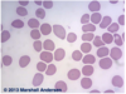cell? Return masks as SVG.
Segmentation results:
<instances>
[{"instance_id":"6da1fadb","label":"cell","mask_w":126,"mask_h":94,"mask_svg":"<svg viewBox=\"0 0 126 94\" xmlns=\"http://www.w3.org/2000/svg\"><path fill=\"white\" fill-rule=\"evenodd\" d=\"M53 33L57 35V38H59V39H64L66 38V30H64V28L63 26H61V25H53Z\"/></svg>"},{"instance_id":"7a4b0ae2","label":"cell","mask_w":126,"mask_h":94,"mask_svg":"<svg viewBox=\"0 0 126 94\" xmlns=\"http://www.w3.org/2000/svg\"><path fill=\"white\" fill-rule=\"evenodd\" d=\"M109 54L111 55V59H112V60H119V59L122 57V51H121L120 48H112V49L110 50Z\"/></svg>"},{"instance_id":"3957f363","label":"cell","mask_w":126,"mask_h":94,"mask_svg":"<svg viewBox=\"0 0 126 94\" xmlns=\"http://www.w3.org/2000/svg\"><path fill=\"white\" fill-rule=\"evenodd\" d=\"M40 59L44 63H52V60H53V54L50 53V51H42L40 53Z\"/></svg>"},{"instance_id":"277c9868","label":"cell","mask_w":126,"mask_h":94,"mask_svg":"<svg viewBox=\"0 0 126 94\" xmlns=\"http://www.w3.org/2000/svg\"><path fill=\"white\" fill-rule=\"evenodd\" d=\"M100 67L102 68V69H109V68H111L112 67V59L111 58H102L101 60H100Z\"/></svg>"},{"instance_id":"5b68a950","label":"cell","mask_w":126,"mask_h":94,"mask_svg":"<svg viewBox=\"0 0 126 94\" xmlns=\"http://www.w3.org/2000/svg\"><path fill=\"white\" fill-rule=\"evenodd\" d=\"M67 75H68V79H71V80H77L81 77V71L78 69H71Z\"/></svg>"},{"instance_id":"8992f818","label":"cell","mask_w":126,"mask_h":94,"mask_svg":"<svg viewBox=\"0 0 126 94\" xmlns=\"http://www.w3.org/2000/svg\"><path fill=\"white\" fill-rule=\"evenodd\" d=\"M111 83H112V85H113V87H116V88H121V87H124V79H122L120 75H115V77L112 78Z\"/></svg>"},{"instance_id":"52a82bcc","label":"cell","mask_w":126,"mask_h":94,"mask_svg":"<svg viewBox=\"0 0 126 94\" xmlns=\"http://www.w3.org/2000/svg\"><path fill=\"white\" fill-rule=\"evenodd\" d=\"M43 79H44L43 74H42L40 71L37 73V74L34 75V78H33V87H39L42 83H43Z\"/></svg>"},{"instance_id":"ba28073f","label":"cell","mask_w":126,"mask_h":94,"mask_svg":"<svg viewBox=\"0 0 126 94\" xmlns=\"http://www.w3.org/2000/svg\"><path fill=\"white\" fill-rule=\"evenodd\" d=\"M93 67L91 64H85V67L82 68V73H83V75L85 77H91L93 74Z\"/></svg>"},{"instance_id":"9c48e42d","label":"cell","mask_w":126,"mask_h":94,"mask_svg":"<svg viewBox=\"0 0 126 94\" xmlns=\"http://www.w3.org/2000/svg\"><path fill=\"white\" fill-rule=\"evenodd\" d=\"M64 57H66V51L63 50V49H56V50H54V55H53V58H54L57 61H61Z\"/></svg>"},{"instance_id":"30bf717a","label":"cell","mask_w":126,"mask_h":94,"mask_svg":"<svg viewBox=\"0 0 126 94\" xmlns=\"http://www.w3.org/2000/svg\"><path fill=\"white\" fill-rule=\"evenodd\" d=\"M88 9L91 10L92 13H98V10L101 9V4L98 1H91L88 4Z\"/></svg>"},{"instance_id":"8fae6325","label":"cell","mask_w":126,"mask_h":94,"mask_svg":"<svg viewBox=\"0 0 126 94\" xmlns=\"http://www.w3.org/2000/svg\"><path fill=\"white\" fill-rule=\"evenodd\" d=\"M43 48L47 50V51H52V50H54L56 45L53 43V40H50V39H47L44 43H43Z\"/></svg>"},{"instance_id":"7c38bea8","label":"cell","mask_w":126,"mask_h":94,"mask_svg":"<svg viewBox=\"0 0 126 94\" xmlns=\"http://www.w3.org/2000/svg\"><path fill=\"white\" fill-rule=\"evenodd\" d=\"M101 19H102V15L100 13H93L92 16H90V22L94 25V24H100L101 22Z\"/></svg>"},{"instance_id":"4fadbf2b","label":"cell","mask_w":126,"mask_h":94,"mask_svg":"<svg viewBox=\"0 0 126 94\" xmlns=\"http://www.w3.org/2000/svg\"><path fill=\"white\" fill-rule=\"evenodd\" d=\"M110 53V49L106 48V47H100L98 50H97V57L100 58H105V57H107Z\"/></svg>"},{"instance_id":"5bb4252c","label":"cell","mask_w":126,"mask_h":94,"mask_svg":"<svg viewBox=\"0 0 126 94\" xmlns=\"http://www.w3.org/2000/svg\"><path fill=\"white\" fill-rule=\"evenodd\" d=\"M81 87L83 88V89H88V88H91L92 87V79L91 78H82V80H81Z\"/></svg>"},{"instance_id":"9a60e30c","label":"cell","mask_w":126,"mask_h":94,"mask_svg":"<svg viewBox=\"0 0 126 94\" xmlns=\"http://www.w3.org/2000/svg\"><path fill=\"white\" fill-rule=\"evenodd\" d=\"M111 23H112V19H111L110 16H103V18L101 19V22H100V26H101L102 29H105V28H107Z\"/></svg>"},{"instance_id":"2e32d148","label":"cell","mask_w":126,"mask_h":94,"mask_svg":"<svg viewBox=\"0 0 126 94\" xmlns=\"http://www.w3.org/2000/svg\"><path fill=\"white\" fill-rule=\"evenodd\" d=\"M40 33L43 34V35H49L52 33V26L49 24H43V25H40Z\"/></svg>"},{"instance_id":"e0dca14e","label":"cell","mask_w":126,"mask_h":94,"mask_svg":"<svg viewBox=\"0 0 126 94\" xmlns=\"http://www.w3.org/2000/svg\"><path fill=\"white\" fill-rule=\"evenodd\" d=\"M29 63H30V58L28 55H23L22 58L19 59V65L22 67V68H25Z\"/></svg>"},{"instance_id":"ac0fdd59","label":"cell","mask_w":126,"mask_h":94,"mask_svg":"<svg viewBox=\"0 0 126 94\" xmlns=\"http://www.w3.org/2000/svg\"><path fill=\"white\" fill-rule=\"evenodd\" d=\"M102 41L103 43H106V44H110L113 41V35H111V33H105L103 36H101Z\"/></svg>"},{"instance_id":"d6986e66","label":"cell","mask_w":126,"mask_h":94,"mask_svg":"<svg viewBox=\"0 0 126 94\" xmlns=\"http://www.w3.org/2000/svg\"><path fill=\"white\" fill-rule=\"evenodd\" d=\"M83 64H94V61H96V59H94L93 55L91 54H87L86 57H83Z\"/></svg>"},{"instance_id":"ffe728a7","label":"cell","mask_w":126,"mask_h":94,"mask_svg":"<svg viewBox=\"0 0 126 94\" xmlns=\"http://www.w3.org/2000/svg\"><path fill=\"white\" fill-rule=\"evenodd\" d=\"M54 88L57 89V90H62V92H67V84L64 82H57L56 84H54Z\"/></svg>"},{"instance_id":"44dd1931","label":"cell","mask_w":126,"mask_h":94,"mask_svg":"<svg viewBox=\"0 0 126 94\" xmlns=\"http://www.w3.org/2000/svg\"><path fill=\"white\" fill-rule=\"evenodd\" d=\"M82 30H83V33H93L94 30H96V26H94L93 24H86V25H83V28H82Z\"/></svg>"},{"instance_id":"7402d4cb","label":"cell","mask_w":126,"mask_h":94,"mask_svg":"<svg viewBox=\"0 0 126 94\" xmlns=\"http://www.w3.org/2000/svg\"><path fill=\"white\" fill-rule=\"evenodd\" d=\"M28 25H29V28H32V30L38 29V28L40 26V25H39V22H38V19H29Z\"/></svg>"},{"instance_id":"603a6c76","label":"cell","mask_w":126,"mask_h":94,"mask_svg":"<svg viewBox=\"0 0 126 94\" xmlns=\"http://www.w3.org/2000/svg\"><path fill=\"white\" fill-rule=\"evenodd\" d=\"M56 71H57V67H56L54 64H49V65L47 67L46 74H47V75H53V74H56Z\"/></svg>"},{"instance_id":"cb8c5ba5","label":"cell","mask_w":126,"mask_h":94,"mask_svg":"<svg viewBox=\"0 0 126 94\" xmlns=\"http://www.w3.org/2000/svg\"><path fill=\"white\" fill-rule=\"evenodd\" d=\"M12 26L16 28V29H22L24 26V23H23V20H20V19H15L12 22Z\"/></svg>"},{"instance_id":"d4e9b609","label":"cell","mask_w":126,"mask_h":94,"mask_svg":"<svg viewBox=\"0 0 126 94\" xmlns=\"http://www.w3.org/2000/svg\"><path fill=\"white\" fill-rule=\"evenodd\" d=\"M72 58H73V60L75 61H79V60H82V51L81 50H75L72 53Z\"/></svg>"},{"instance_id":"484cf974","label":"cell","mask_w":126,"mask_h":94,"mask_svg":"<svg viewBox=\"0 0 126 94\" xmlns=\"http://www.w3.org/2000/svg\"><path fill=\"white\" fill-rule=\"evenodd\" d=\"M91 49H92V45L90 44V43H82V45H81V51H83V53H90L91 51Z\"/></svg>"},{"instance_id":"4316f807","label":"cell","mask_w":126,"mask_h":94,"mask_svg":"<svg viewBox=\"0 0 126 94\" xmlns=\"http://www.w3.org/2000/svg\"><path fill=\"white\" fill-rule=\"evenodd\" d=\"M35 15L38 19H44L46 18V12H44V9L43 8H38L35 10Z\"/></svg>"},{"instance_id":"83f0119b","label":"cell","mask_w":126,"mask_h":94,"mask_svg":"<svg viewBox=\"0 0 126 94\" xmlns=\"http://www.w3.org/2000/svg\"><path fill=\"white\" fill-rule=\"evenodd\" d=\"M93 38H94V36H93V33H83V35H82V40L86 41V43L93 40Z\"/></svg>"},{"instance_id":"f1b7e54d","label":"cell","mask_w":126,"mask_h":94,"mask_svg":"<svg viewBox=\"0 0 126 94\" xmlns=\"http://www.w3.org/2000/svg\"><path fill=\"white\" fill-rule=\"evenodd\" d=\"M103 44H105V43L102 41L101 36H94V38H93V45H94V47H98V48H100V47H103Z\"/></svg>"},{"instance_id":"f546056e","label":"cell","mask_w":126,"mask_h":94,"mask_svg":"<svg viewBox=\"0 0 126 94\" xmlns=\"http://www.w3.org/2000/svg\"><path fill=\"white\" fill-rule=\"evenodd\" d=\"M40 35H42V33H40V30H38V29H34V30L30 31V36L33 39H35V40H38L40 38Z\"/></svg>"},{"instance_id":"4dcf8cb0","label":"cell","mask_w":126,"mask_h":94,"mask_svg":"<svg viewBox=\"0 0 126 94\" xmlns=\"http://www.w3.org/2000/svg\"><path fill=\"white\" fill-rule=\"evenodd\" d=\"M107 29H109L110 33H116V31L119 30V24H117V23H111V24L107 26Z\"/></svg>"},{"instance_id":"1f68e13d","label":"cell","mask_w":126,"mask_h":94,"mask_svg":"<svg viewBox=\"0 0 126 94\" xmlns=\"http://www.w3.org/2000/svg\"><path fill=\"white\" fill-rule=\"evenodd\" d=\"M37 69H38V71L43 73V71L47 70V64H46L44 61H39L38 64H37Z\"/></svg>"},{"instance_id":"d6a6232c","label":"cell","mask_w":126,"mask_h":94,"mask_svg":"<svg viewBox=\"0 0 126 94\" xmlns=\"http://www.w3.org/2000/svg\"><path fill=\"white\" fill-rule=\"evenodd\" d=\"M10 38V33L8 30H3L1 31V43H5V41H8Z\"/></svg>"},{"instance_id":"836d02e7","label":"cell","mask_w":126,"mask_h":94,"mask_svg":"<svg viewBox=\"0 0 126 94\" xmlns=\"http://www.w3.org/2000/svg\"><path fill=\"white\" fill-rule=\"evenodd\" d=\"M12 61H13L12 57H9V55H4V57H3V65L9 67L10 64H12Z\"/></svg>"},{"instance_id":"e575fe53","label":"cell","mask_w":126,"mask_h":94,"mask_svg":"<svg viewBox=\"0 0 126 94\" xmlns=\"http://www.w3.org/2000/svg\"><path fill=\"white\" fill-rule=\"evenodd\" d=\"M16 14H18L19 16H25V15L28 14V12H27V9H25V8L19 6V8H16Z\"/></svg>"},{"instance_id":"d590c367","label":"cell","mask_w":126,"mask_h":94,"mask_svg":"<svg viewBox=\"0 0 126 94\" xmlns=\"http://www.w3.org/2000/svg\"><path fill=\"white\" fill-rule=\"evenodd\" d=\"M113 38H115V43H116V45H117V47H121V45L124 44V39L121 38V35L115 34V35H113Z\"/></svg>"},{"instance_id":"8d00e7d4","label":"cell","mask_w":126,"mask_h":94,"mask_svg":"<svg viewBox=\"0 0 126 94\" xmlns=\"http://www.w3.org/2000/svg\"><path fill=\"white\" fill-rule=\"evenodd\" d=\"M34 50L35 51H42V48H43V44H42V41L39 40H35V43H34Z\"/></svg>"},{"instance_id":"74e56055","label":"cell","mask_w":126,"mask_h":94,"mask_svg":"<svg viewBox=\"0 0 126 94\" xmlns=\"http://www.w3.org/2000/svg\"><path fill=\"white\" fill-rule=\"evenodd\" d=\"M76 39H77V35H76L75 33H69V34L67 35V40L69 41V43H75Z\"/></svg>"},{"instance_id":"f35d334b","label":"cell","mask_w":126,"mask_h":94,"mask_svg":"<svg viewBox=\"0 0 126 94\" xmlns=\"http://www.w3.org/2000/svg\"><path fill=\"white\" fill-rule=\"evenodd\" d=\"M81 23H82L83 25L88 24V23H90V15H88V14H83V16L81 18Z\"/></svg>"},{"instance_id":"ab89813d","label":"cell","mask_w":126,"mask_h":94,"mask_svg":"<svg viewBox=\"0 0 126 94\" xmlns=\"http://www.w3.org/2000/svg\"><path fill=\"white\" fill-rule=\"evenodd\" d=\"M43 8H46V9L53 8V1H43Z\"/></svg>"},{"instance_id":"60d3db41","label":"cell","mask_w":126,"mask_h":94,"mask_svg":"<svg viewBox=\"0 0 126 94\" xmlns=\"http://www.w3.org/2000/svg\"><path fill=\"white\" fill-rule=\"evenodd\" d=\"M119 25H125V15H121L120 18H119V23H117Z\"/></svg>"},{"instance_id":"b9f144b4","label":"cell","mask_w":126,"mask_h":94,"mask_svg":"<svg viewBox=\"0 0 126 94\" xmlns=\"http://www.w3.org/2000/svg\"><path fill=\"white\" fill-rule=\"evenodd\" d=\"M28 4H29V1H27V0H25V1H19V5H20V6H23V8L27 6Z\"/></svg>"},{"instance_id":"7bdbcfd3","label":"cell","mask_w":126,"mask_h":94,"mask_svg":"<svg viewBox=\"0 0 126 94\" xmlns=\"http://www.w3.org/2000/svg\"><path fill=\"white\" fill-rule=\"evenodd\" d=\"M35 4H37V5H39V6L43 5V3H42V1H35Z\"/></svg>"}]
</instances>
